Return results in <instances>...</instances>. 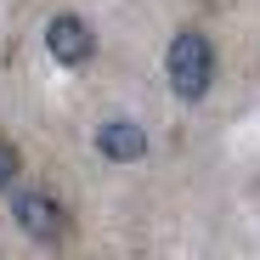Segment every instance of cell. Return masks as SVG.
Listing matches in <instances>:
<instances>
[{"label":"cell","mask_w":260,"mask_h":260,"mask_svg":"<svg viewBox=\"0 0 260 260\" xmlns=\"http://www.w3.org/2000/svg\"><path fill=\"white\" fill-rule=\"evenodd\" d=\"M17 176H23V153H17V147H12L6 136H0V192H6V187H12Z\"/></svg>","instance_id":"obj_5"},{"label":"cell","mask_w":260,"mask_h":260,"mask_svg":"<svg viewBox=\"0 0 260 260\" xmlns=\"http://www.w3.org/2000/svg\"><path fill=\"white\" fill-rule=\"evenodd\" d=\"M164 79L181 102H204L209 85H215V46L204 28H181L164 51Z\"/></svg>","instance_id":"obj_1"},{"label":"cell","mask_w":260,"mask_h":260,"mask_svg":"<svg viewBox=\"0 0 260 260\" xmlns=\"http://www.w3.org/2000/svg\"><path fill=\"white\" fill-rule=\"evenodd\" d=\"M12 215H17V226H23L34 243H46V249L68 243V232H74V215H68V204H62L57 192H46V187L17 192V198H12Z\"/></svg>","instance_id":"obj_2"},{"label":"cell","mask_w":260,"mask_h":260,"mask_svg":"<svg viewBox=\"0 0 260 260\" xmlns=\"http://www.w3.org/2000/svg\"><path fill=\"white\" fill-rule=\"evenodd\" d=\"M96 153L113 158V164H136V158H147V136H142V124H130V119H108L96 130Z\"/></svg>","instance_id":"obj_4"},{"label":"cell","mask_w":260,"mask_h":260,"mask_svg":"<svg viewBox=\"0 0 260 260\" xmlns=\"http://www.w3.org/2000/svg\"><path fill=\"white\" fill-rule=\"evenodd\" d=\"M46 51L62 62V68H85L96 57V28L85 23V17H74V12H57L51 23H46Z\"/></svg>","instance_id":"obj_3"}]
</instances>
